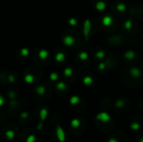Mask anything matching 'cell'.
I'll return each instance as SVG.
<instances>
[{
    "label": "cell",
    "instance_id": "cell-7",
    "mask_svg": "<svg viewBox=\"0 0 143 142\" xmlns=\"http://www.w3.org/2000/svg\"><path fill=\"white\" fill-rule=\"evenodd\" d=\"M39 57L42 58V59H45L48 57V52H46L45 50H42L39 53Z\"/></svg>",
    "mask_w": 143,
    "mask_h": 142
},
{
    "label": "cell",
    "instance_id": "cell-12",
    "mask_svg": "<svg viewBox=\"0 0 143 142\" xmlns=\"http://www.w3.org/2000/svg\"><path fill=\"white\" fill-rule=\"evenodd\" d=\"M20 116H21V118H23V119H26V118L29 116V114L27 112H24V113H22Z\"/></svg>",
    "mask_w": 143,
    "mask_h": 142
},
{
    "label": "cell",
    "instance_id": "cell-9",
    "mask_svg": "<svg viewBox=\"0 0 143 142\" xmlns=\"http://www.w3.org/2000/svg\"><path fill=\"white\" fill-rule=\"evenodd\" d=\"M65 58V55H64V54H58L57 55H56V60L58 61H62V59Z\"/></svg>",
    "mask_w": 143,
    "mask_h": 142
},
{
    "label": "cell",
    "instance_id": "cell-5",
    "mask_svg": "<svg viewBox=\"0 0 143 142\" xmlns=\"http://www.w3.org/2000/svg\"><path fill=\"white\" fill-rule=\"evenodd\" d=\"M70 125H71V126L74 127V128H77V127L80 125V121H79L78 120H76V119H75V120H73L71 121Z\"/></svg>",
    "mask_w": 143,
    "mask_h": 142
},
{
    "label": "cell",
    "instance_id": "cell-14",
    "mask_svg": "<svg viewBox=\"0 0 143 142\" xmlns=\"http://www.w3.org/2000/svg\"><path fill=\"white\" fill-rule=\"evenodd\" d=\"M4 98H3L2 96H0V106H2L3 104H4Z\"/></svg>",
    "mask_w": 143,
    "mask_h": 142
},
{
    "label": "cell",
    "instance_id": "cell-11",
    "mask_svg": "<svg viewBox=\"0 0 143 142\" xmlns=\"http://www.w3.org/2000/svg\"><path fill=\"white\" fill-rule=\"evenodd\" d=\"M57 88L59 89V90H63V89L65 88V85H64L63 83H60V84H59V85H57Z\"/></svg>",
    "mask_w": 143,
    "mask_h": 142
},
{
    "label": "cell",
    "instance_id": "cell-15",
    "mask_svg": "<svg viewBox=\"0 0 143 142\" xmlns=\"http://www.w3.org/2000/svg\"><path fill=\"white\" fill-rule=\"evenodd\" d=\"M56 79H57V75H56V74H52V75H51V80H55Z\"/></svg>",
    "mask_w": 143,
    "mask_h": 142
},
{
    "label": "cell",
    "instance_id": "cell-13",
    "mask_svg": "<svg viewBox=\"0 0 143 142\" xmlns=\"http://www.w3.org/2000/svg\"><path fill=\"white\" fill-rule=\"evenodd\" d=\"M25 80H26V81L29 82V83H31V82L33 81V78H32L31 76H27L26 78H25Z\"/></svg>",
    "mask_w": 143,
    "mask_h": 142
},
{
    "label": "cell",
    "instance_id": "cell-8",
    "mask_svg": "<svg viewBox=\"0 0 143 142\" xmlns=\"http://www.w3.org/2000/svg\"><path fill=\"white\" fill-rule=\"evenodd\" d=\"M37 93L38 95H43L44 93V87H38L37 88Z\"/></svg>",
    "mask_w": 143,
    "mask_h": 142
},
{
    "label": "cell",
    "instance_id": "cell-3",
    "mask_svg": "<svg viewBox=\"0 0 143 142\" xmlns=\"http://www.w3.org/2000/svg\"><path fill=\"white\" fill-rule=\"evenodd\" d=\"M5 135H6V137H7L8 139H9V140H12V139H14V136H15V133H14V131H13V130H7V131H6Z\"/></svg>",
    "mask_w": 143,
    "mask_h": 142
},
{
    "label": "cell",
    "instance_id": "cell-2",
    "mask_svg": "<svg viewBox=\"0 0 143 142\" xmlns=\"http://www.w3.org/2000/svg\"><path fill=\"white\" fill-rule=\"evenodd\" d=\"M48 115V110L46 109H42L39 112V117L41 120H44Z\"/></svg>",
    "mask_w": 143,
    "mask_h": 142
},
{
    "label": "cell",
    "instance_id": "cell-6",
    "mask_svg": "<svg viewBox=\"0 0 143 142\" xmlns=\"http://www.w3.org/2000/svg\"><path fill=\"white\" fill-rule=\"evenodd\" d=\"M35 140H36V138L33 135H29L26 139V142H35Z\"/></svg>",
    "mask_w": 143,
    "mask_h": 142
},
{
    "label": "cell",
    "instance_id": "cell-10",
    "mask_svg": "<svg viewBox=\"0 0 143 142\" xmlns=\"http://www.w3.org/2000/svg\"><path fill=\"white\" fill-rule=\"evenodd\" d=\"M78 101H79L78 97H72L71 99H70V103H71V104H76Z\"/></svg>",
    "mask_w": 143,
    "mask_h": 142
},
{
    "label": "cell",
    "instance_id": "cell-4",
    "mask_svg": "<svg viewBox=\"0 0 143 142\" xmlns=\"http://www.w3.org/2000/svg\"><path fill=\"white\" fill-rule=\"evenodd\" d=\"M64 42H65V43L66 45H71L74 43V40L70 37H65V39H64Z\"/></svg>",
    "mask_w": 143,
    "mask_h": 142
},
{
    "label": "cell",
    "instance_id": "cell-1",
    "mask_svg": "<svg viewBox=\"0 0 143 142\" xmlns=\"http://www.w3.org/2000/svg\"><path fill=\"white\" fill-rule=\"evenodd\" d=\"M56 135H57L58 140H59V142H65V131H64V130L59 125H58L57 129H56Z\"/></svg>",
    "mask_w": 143,
    "mask_h": 142
},
{
    "label": "cell",
    "instance_id": "cell-17",
    "mask_svg": "<svg viewBox=\"0 0 143 142\" xmlns=\"http://www.w3.org/2000/svg\"><path fill=\"white\" fill-rule=\"evenodd\" d=\"M42 126H43V123H39L38 125V127H37V129H38V130H40V129L42 128Z\"/></svg>",
    "mask_w": 143,
    "mask_h": 142
},
{
    "label": "cell",
    "instance_id": "cell-16",
    "mask_svg": "<svg viewBox=\"0 0 143 142\" xmlns=\"http://www.w3.org/2000/svg\"><path fill=\"white\" fill-rule=\"evenodd\" d=\"M22 54H23V55H28V50L27 49H24L22 51Z\"/></svg>",
    "mask_w": 143,
    "mask_h": 142
}]
</instances>
